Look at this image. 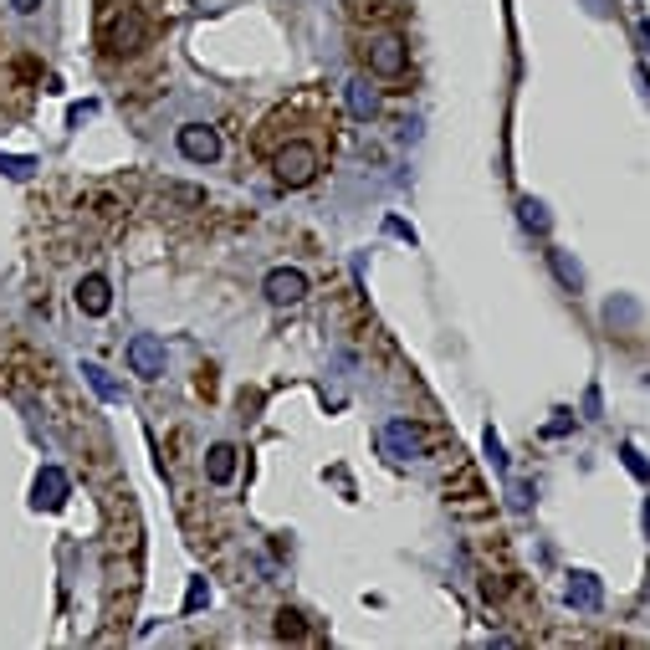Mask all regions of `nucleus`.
I'll use <instances>...</instances> for the list:
<instances>
[{
  "label": "nucleus",
  "mask_w": 650,
  "mask_h": 650,
  "mask_svg": "<svg viewBox=\"0 0 650 650\" xmlns=\"http://www.w3.org/2000/svg\"><path fill=\"white\" fill-rule=\"evenodd\" d=\"M384 231H389V236H400V241H410V246H415V231H410V226L400 221V215H389V221H384Z\"/></svg>",
  "instance_id": "nucleus-21"
},
{
  "label": "nucleus",
  "mask_w": 650,
  "mask_h": 650,
  "mask_svg": "<svg viewBox=\"0 0 650 650\" xmlns=\"http://www.w3.org/2000/svg\"><path fill=\"white\" fill-rule=\"evenodd\" d=\"M272 630H277V640H302V635H308V625H302V615H297V610H282Z\"/></svg>",
  "instance_id": "nucleus-17"
},
{
  "label": "nucleus",
  "mask_w": 650,
  "mask_h": 650,
  "mask_svg": "<svg viewBox=\"0 0 650 650\" xmlns=\"http://www.w3.org/2000/svg\"><path fill=\"white\" fill-rule=\"evenodd\" d=\"M548 262H553V277H558L563 287H569V292H579V287H584V267L574 262L569 251H558V246H553V251H548Z\"/></svg>",
  "instance_id": "nucleus-14"
},
{
  "label": "nucleus",
  "mask_w": 650,
  "mask_h": 650,
  "mask_svg": "<svg viewBox=\"0 0 650 650\" xmlns=\"http://www.w3.org/2000/svg\"><path fill=\"white\" fill-rule=\"evenodd\" d=\"M563 599H569V610H584V615H594L599 604H604V584H599V574L579 569V574L569 579V589H563Z\"/></svg>",
  "instance_id": "nucleus-9"
},
{
  "label": "nucleus",
  "mask_w": 650,
  "mask_h": 650,
  "mask_svg": "<svg viewBox=\"0 0 650 650\" xmlns=\"http://www.w3.org/2000/svg\"><path fill=\"white\" fill-rule=\"evenodd\" d=\"M343 98H349V113H354L359 123H369V118L379 113V93L369 88L364 77H349V82H343Z\"/></svg>",
  "instance_id": "nucleus-11"
},
{
  "label": "nucleus",
  "mask_w": 650,
  "mask_h": 650,
  "mask_svg": "<svg viewBox=\"0 0 650 650\" xmlns=\"http://www.w3.org/2000/svg\"><path fill=\"white\" fill-rule=\"evenodd\" d=\"M517 221H523L528 231H538V236H543V231L553 226V215H548V205H543V200H533V195H528L523 205H517Z\"/></svg>",
  "instance_id": "nucleus-15"
},
{
  "label": "nucleus",
  "mask_w": 650,
  "mask_h": 650,
  "mask_svg": "<svg viewBox=\"0 0 650 650\" xmlns=\"http://www.w3.org/2000/svg\"><path fill=\"white\" fill-rule=\"evenodd\" d=\"M205 476L215 487H226L231 476H236V446H210L205 451Z\"/></svg>",
  "instance_id": "nucleus-12"
},
{
  "label": "nucleus",
  "mask_w": 650,
  "mask_h": 650,
  "mask_svg": "<svg viewBox=\"0 0 650 650\" xmlns=\"http://www.w3.org/2000/svg\"><path fill=\"white\" fill-rule=\"evenodd\" d=\"M640 36H645V47H650V21H640Z\"/></svg>",
  "instance_id": "nucleus-25"
},
{
  "label": "nucleus",
  "mask_w": 650,
  "mask_h": 650,
  "mask_svg": "<svg viewBox=\"0 0 650 650\" xmlns=\"http://www.w3.org/2000/svg\"><path fill=\"white\" fill-rule=\"evenodd\" d=\"M645 533H650V502H645Z\"/></svg>",
  "instance_id": "nucleus-26"
},
{
  "label": "nucleus",
  "mask_w": 650,
  "mask_h": 650,
  "mask_svg": "<svg viewBox=\"0 0 650 650\" xmlns=\"http://www.w3.org/2000/svg\"><path fill=\"white\" fill-rule=\"evenodd\" d=\"M0 175H6V180H31V175H36V159H26V154H0Z\"/></svg>",
  "instance_id": "nucleus-16"
},
{
  "label": "nucleus",
  "mask_w": 650,
  "mask_h": 650,
  "mask_svg": "<svg viewBox=\"0 0 650 650\" xmlns=\"http://www.w3.org/2000/svg\"><path fill=\"white\" fill-rule=\"evenodd\" d=\"M364 57H369L374 77H405V67H410V47H405L400 36H369Z\"/></svg>",
  "instance_id": "nucleus-3"
},
{
  "label": "nucleus",
  "mask_w": 650,
  "mask_h": 650,
  "mask_svg": "<svg viewBox=\"0 0 650 650\" xmlns=\"http://www.w3.org/2000/svg\"><path fill=\"white\" fill-rule=\"evenodd\" d=\"M11 6H16L21 16H31V11H41V0H11Z\"/></svg>",
  "instance_id": "nucleus-24"
},
{
  "label": "nucleus",
  "mask_w": 650,
  "mask_h": 650,
  "mask_svg": "<svg viewBox=\"0 0 650 650\" xmlns=\"http://www.w3.org/2000/svg\"><path fill=\"white\" fill-rule=\"evenodd\" d=\"M620 461L630 466V476H640V482H650V461H645L635 446H620Z\"/></svg>",
  "instance_id": "nucleus-19"
},
{
  "label": "nucleus",
  "mask_w": 650,
  "mask_h": 650,
  "mask_svg": "<svg viewBox=\"0 0 650 650\" xmlns=\"http://www.w3.org/2000/svg\"><path fill=\"white\" fill-rule=\"evenodd\" d=\"M267 297L277 302V308H292V302H302L308 297V277H302L297 267H277V272H267Z\"/></svg>",
  "instance_id": "nucleus-7"
},
{
  "label": "nucleus",
  "mask_w": 650,
  "mask_h": 650,
  "mask_svg": "<svg viewBox=\"0 0 650 650\" xmlns=\"http://www.w3.org/2000/svg\"><path fill=\"white\" fill-rule=\"evenodd\" d=\"M98 113V103H77L72 113H67V123H82V118H93Z\"/></svg>",
  "instance_id": "nucleus-22"
},
{
  "label": "nucleus",
  "mask_w": 650,
  "mask_h": 650,
  "mask_svg": "<svg viewBox=\"0 0 650 650\" xmlns=\"http://www.w3.org/2000/svg\"><path fill=\"white\" fill-rule=\"evenodd\" d=\"M77 308L88 313V318H103V313L113 308V287H108V277H98V272L82 277V282H77Z\"/></svg>",
  "instance_id": "nucleus-10"
},
{
  "label": "nucleus",
  "mask_w": 650,
  "mask_h": 650,
  "mask_svg": "<svg viewBox=\"0 0 650 650\" xmlns=\"http://www.w3.org/2000/svg\"><path fill=\"white\" fill-rule=\"evenodd\" d=\"M128 364H134L139 379H159L164 374V343L154 333H134L128 338Z\"/></svg>",
  "instance_id": "nucleus-6"
},
{
  "label": "nucleus",
  "mask_w": 650,
  "mask_h": 650,
  "mask_svg": "<svg viewBox=\"0 0 650 650\" xmlns=\"http://www.w3.org/2000/svg\"><path fill=\"white\" fill-rule=\"evenodd\" d=\"M180 154L190 164H215L221 159V134H215L210 123H185L180 128Z\"/></svg>",
  "instance_id": "nucleus-5"
},
{
  "label": "nucleus",
  "mask_w": 650,
  "mask_h": 650,
  "mask_svg": "<svg viewBox=\"0 0 650 650\" xmlns=\"http://www.w3.org/2000/svg\"><path fill=\"white\" fill-rule=\"evenodd\" d=\"M528 497H533V487H523V482L512 487V507H528Z\"/></svg>",
  "instance_id": "nucleus-23"
},
{
  "label": "nucleus",
  "mask_w": 650,
  "mask_h": 650,
  "mask_svg": "<svg viewBox=\"0 0 650 650\" xmlns=\"http://www.w3.org/2000/svg\"><path fill=\"white\" fill-rule=\"evenodd\" d=\"M379 446H384V456H395V461H415L420 456V430L410 420H389Z\"/></svg>",
  "instance_id": "nucleus-8"
},
{
  "label": "nucleus",
  "mask_w": 650,
  "mask_h": 650,
  "mask_svg": "<svg viewBox=\"0 0 650 650\" xmlns=\"http://www.w3.org/2000/svg\"><path fill=\"white\" fill-rule=\"evenodd\" d=\"M205 604H210V584H205V579H190V594H185V615L205 610Z\"/></svg>",
  "instance_id": "nucleus-18"
},
{
  "label": "nucleus",
  "mask_w": 650,
  "mask_h": 650,
  "mask_svg": "<svg viewBox=\"0 0 650 650\" xmlns=\"http://www.w3.org/2000/svg\"><path fill=\"white\" fill-rule=\"evenodd\" d=\"M482 446H487V461L507 476V451H502V441H497V430H487V436H482Z\"/></svg>",
  "instance_id": "nucleus-20"
},
{
  "label": "nucleus",
  "mask_w": 650,
  "mask_h": 650,
  "mask_svg": "<svg viewBox=\"0 0 650 650\" xmlns=\"http://www.w3.org/2000/svg\"><path fill=\"white\" fill-rule=\"evenodd\" d=\"M82 379H88L93 384V395L98 400H108V405H123V384L103 369V364H82Z\"/></svg>",
  "instance_id": "nucleus-13"
},
{
  "label": "nucleus",
  "mask_w": 650,
  "mask_h": 650,
  "mask_svg": "<svg viewBox=\"0 0 650 650\" xmlns=\"http://www.w3.org/2000/svg\"><path fill=\"white\" fill-rule=\"evenodd\" d=\"M318 169H323L318 149H313V144H302V139H292L287 149L272 154V175H277V185H287V190L313 185V180H318Z\"/></svg>",
  "instance_id": "nucleus-1"
},
{
  "label": "nucleus",
  "mask_w": 650,
  "mask_h": 650,
  "mask_svg": "<svg viewBox=\"0 0 650 650\" xmlns=\"http://www.w3.org/2000/svg\"><path fill=\"white\" fill-rule=\"evenodd\" d=\"M144 31H149V21H144V11H134V6H123L118 16H108V26H103V52H134V47H144Z\"/></svg>",
  "instance_id": "nucleus-2"
},
{
  "label": "nucleus",
  "mask_w": 650,
  "mask_h": 650,
  "mask_svg": "<svg viewBox=\"0 0 650 650\" xmlns=\"http://www.w3.org/2000/svg\"><path fill=\"white\" fill-rule=\"evenodd\" d=\"M67 497H72L67 471H62V466H41L36 482H31V507H36V512H62Z\"/></svg>",
  "instance_id": "nucleus-4"
}]
</instances>
